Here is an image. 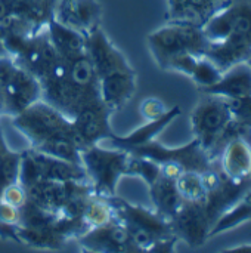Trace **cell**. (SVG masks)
Returning <instances> with one entry per match:
<instances>
[{
    "instance_id": "cell-1",
    "label": "cell",
    "mask_w": 251,
    "mask_h": 253,
    "mask_svg": "<svg viewBox=\"0 0 251 253\" xmlns=\"http://www.w3.org/2000/svg\"><path fill=\"white\" fill-rule=\"evenodd\" d=\"M12 120L13 127L28 141L30 148L81 165V144L71 119L46 102L36 101Z\"/></svg>"
},
{
    "instance_id": "cell-2",
    "label": "cell",
    "mask_w": 251,
    "mask_h": 253,
    "mask_svg": "<svg viewBox=\"0 0 251 253\" xmlns=\"http://www.w3.org/2000/svg\"><path fill=\"white\" fill-rule=\"evenodd\" d=\"M210 58L222 73L251 58V0H229L203 27Z\"/></svg>"
},
{
    "instance_id": "cell-3",
    "label": "cell",
    "mask_w": 251,
    "mask_h": 253,
    "mask_svg": "<svg viewBox=\"0 0 251 253\" xmlns=\"http://www.w3.org/2000/svg\"><path fill=\"white\" fill-rule=\"evenodd\" d=\"M204 96L191 113L194 138L200 142L207 156L216 162L223 147L237 136L251 139V129L243 127L232 120L225 98L203 93Z\"/></svg>"
},
{
    "instance_id": "cell-4",
    "label": "cell",
    "mask_w": 251,
    "mask_h": 253,
    "mask_svg": "<svg viewBox=\"0 0 251 253\" xmlns=\"http://www.w3.org/2000/svg\"><path fill=\"white\" fill-rule=\"evenodd\" d=\"M108 199L115 218L126 225L139 252H152L160 242L176 237L172 222L154 209L129 203L117 194Z\"/></svg>"
},
{
    "instance_id": "cell-5",
    "label": "cell",
    "mask_w": 251,
    "mask_h": 253,
    "mask_svg": "<svg viewBox=\"0 0 251 253\" xmlns=\"http://www.w3.org/2000/svg\"><path fill=\"white\" fill-rule=\"evenodd\" d=\"M146 42L154 61L161 70L166 68L172 58L182 53L206 56L210 44L201 27L173 21H167L166 25L154 30L146 37Z\"/></svg>"
},
{
    "instance_id": "cell-6",
    "label": "cell",
    "mask_w": 251,
    "mask_h": 253,
    "mask_svg": "<svg viewBox=\"0 0 251 253\" xmlns=\"http://www.w3.org/2000/svg\"><path fill=\"white\" fill-rule=\"evenodd\" d=\"M41 99L40 82L18 61L0 58V117L13 119Z\"/></svg>"
},
{
    "instance_id": "cell-7",
    "label": "cell",
    "mask_w": 251,
    "mask_h": 253,
    "mask_svg": "<svg viewBox=\"0 0 251 253\" xmlns=\"http://www.w3.org/2000/svg\"><path fill=\"white\" fill-rule=\"evenodd\" d=\"M130 154L115 147L95 144L81 150V166L86 170L92 190L102 197L117 194V185L126 176Z\"/></svg>"
},
{
    "instance_id": "cell-8",
    "label": "cell",
    "mask_w": 251,
    "mask_h": 253,
    "mask_svg": "<svg viewBox=\"0 0 251 253\" xmlns=\"http://www.w3.org/2000/svg\"><path fill=\"white\" fill-rule=\"evenodd\" d=\"M129 154L151 159L158 165L178 163L186 172H198V173H204L215 163L207 156V153L203 150V147L200 145V142L195 138L191 142H188L186 145L176 147V148L166 147L157 138H154V139L148 141L146 144L135 148Z\"/></svg>"
},
{
    "instance_id": "cell-9",
    "label": "cell",
    "mask_w": 251,
    "mask_h": 253,
    "mask_svg": "<svg viewBox=\"0 0 251 253\" xmlns=\"http://www.w3.org/2000/svg\"><path fill=\"white\" fill-rule=\"evenodd\" d=\"M50 179V181H87L86 170L81 165L58 159L33 148L21 153L19 181L27 179ZM89 182V181H87Z\"/></svg>"
},
{
    "instance_id": "cell-10",
    "label": "cell",
    "mask_w": 251,
    "mask_h": 253,
    "mask_svg": "<svg viewBox=\"0 0 251 253\" xmlns=\"http://www.w3.org/2000/svg\"><path fill=\"white\" fill-rule=\"evenodd\" d=\"M75 243L84 252H139L129 230L117 218L104 225L86 230L75 239Z\"/></svg>"
},
{
    "instance_id": "cell-11",
    "label": "cell",
    "mask_w": 251,
    "mask_h": 253,
    "mask_svg": "<svg viewBox=\"0 0 251 253\" xmlns=\"http://www.w3.org/2000/svg\"><path fill=\"white\" fill-rule=\"evenodd\" d=\"M111 116L112 113L105 107L102 99H96L81 107L71 117L75 135L83 148L102 144L114 135L111 129Z\"/></svg>"
},
{
    "instance_id": "cell-12",
    "label": "cell",
    "mask_w": 251,
    "mask_h": 253,
    "mask_svg": "<svg viewBox=\"0 0 251 253\" xmlns=\"http://www.w3.org/2000/svg\"><path fill=\"white\" fill-rule=\"evenodd\" d=\"M52 18L87 37L101 27L102 6L98 0H56Z\"/></svg>"
},
{
    "instance_id": "cell-13",
    "label": "cell",
    "mask_w": 251,
    "mask_h": 253,
    "mask_svg": "<svg viewBox=\"0 0 251 253\" xmlns=\"http://www.w3.org/2000/svg\"><path fill=\"white\" fill-rule=\"evenodd\" d=\"M86 52L98 79L108 73L132 67L126 55L112 43L102 27H98L86 37Z\"/></svg>"
},
{
    "instance_id": "cell-14",
    "label": "cell",
    "mask_w": 251,
    "mask_h": 253,
    "mask_svg": "<svg viewBox=\"0 0 251 253\" xmlns=\"http://www.w3.org/2000/svg\"><path fill=\"white\" fill-rule=\"evenodd\" d=\"M170 222L176 237L191 248L203 246L212 230V222L206 208L200 203H183Z\"/></svg>"
},
{
    "instance_id": "cell-15",
    "label": "cell",
    "mask_w": 251,
    "mask_h": 253,
    "mask_svg": "<svg viewBox=\"0 0 251 253\" xmlns=\"http://www.w3.org/2000/svg\"><path fill=\"white\" fill-rule=\"evenodd\" d=\"M98 82L99 96L112 114L123 110L138 89V76L133 67L108 73L99 77Z\"/></svg>"
},
{
    "instance_id": "cell-16",
    "label": "cell",
    "mask_w": 251,
    "mask_h": 253,
    "mask_svg": "<svg viewBox=\"0 0 251 253\" xmlns=\"http://www.w3.org/2000/svg\"><path fill=\"white\" fill-rule=\"evenodd\" d=\"M217 165L225 176L234 182L251 181V139L232 138L219 154Z\"/></svg>"
},
{
    "instance_id": "cell-17",
    "label": "cell",
    "mask_w": 251,
    "mask_h": 253,
    "mask_svg": "<svg viewBox=\"0 0 251 253\" xmlns=\"http://www.w3.org/2000/svg\"><path fill=\"white\" fill-rule=\"evenodd\" d=\"M229 0H167V21L203 27Z\"/></svg>"
},
{
    "instance_id": "cell-18",
    "label": "cell",
    "mask_w": 251,
    "mask_h": 253,
    "mask_svg": "<svg viewBox=\"0 0 251 253\" xmlns=\"http://www.w3.org/2000/svg\"><path fill=\"white\" fill-rule=\"evenodd\" d=\"M179 114H180V108L179 107H173V108L167 110V113L163 117L151 120V122H146L145 125L139 126L138 129H135L129 135L117 136L114 133L111 138L107 139V142L111 147H115V148H120V150H124V151L130 153L135 148H138V147L146 144L148 141L157 138L176 117H179Z\"/></svg>"
},
{
    "instance_id": "cell-19",
    "label": "cell",
    "mask_w": 251,
    "mask_h": 253,
    "mask_svg": "<svg viewBox=\"0 0 251 253\" xmlns=\"http://www.w3.org/2000/svg\"><path fill=\"white\" fill-rule=\"evenodd\" d=\"M201 93L217 95L222 98H241L251 95V67L247 61L238 62L222 73L217 83L200 89Z\"/></svg>"
},
{
    "instance_id": "cell-20",
    "label": "cell",
    "mask_w": 251,
    "mask_h": 253,
    "mask_svg": "<svg viewBox=\"0 0 251 253\" xmlns=\"http://www.w3.org/2000/svg\"><path fill=\"white\" fill-rule=\"evenodd\" d=\"M148 188L154 211L172 221L185 203L176 188V181L160 175L158 179L152 182Z\"/></svg>"
},
{
    "instance_id": "cell-21",
    "label": "cell",
    "mask_w": 251,
    "mask_h": 253,
    "mask_svg": "<svg viewBox=\"0 0 251 253\" xmlns=\"http://www.w3.org/2000/svg\"><path fill=\"white\" fill-rule=\"evenodd\" d=\"M46 30L52 46L62 59H70L86 53V37L83 34L62 25L53 18L47 22Z\"/></svg>"
},
{
    "instance_id": "cell-22",
    "label": "cell",
    "mask_w": 251,
    "mask_h": 253,
    "mask_svg": "<svg viewBox=\"0 0 251 253\" xmlns=\"http://www.w3.org/2000/svg\"><path fill=\"white\" fill-rule=\"evenodd\" d=\"M249 221H251V190L217 218V221L213 224L209 233V239L219 236L225 231H229L232 228H237Z\"/></svg>"
},
{
    "instance_id": "cell-23",
    "label": "cell",
    "mask_w": 251,
    "mask_h": 253,
    "mask_svg": "<svg viewBox=\"0 0 251 253\" xmlns=\"http://www.w3.org/2000/svg\"><path fill=\"white\" fill-rule=\"evenodd\" d=\"M176 188L185 203H200V205L206 203L207 190L201 173L185 172L176 179Z\"/></svg>"
},
{
    "instance_id": "cell-24",
    "label": "cell",
    "mask_w": 251,
    "mask_h": 253,
    "mask_svg": "<svg viewBox=\"0 0 251 253\" xmlns=\"http://www.w3.org/2000/svg\"><path fill=\"white\" fill-rule=\"evenodd\" d=\"M160 175H161V168H160L158 163H155L154 160L146 159V157L130 154L129 163H127L126 176L141 178L149 187L152 182H155L158 179Z\"/></svg>"
},
{
    "instance_id": "cell-25",
    "label": "cell",
    "mask_w": 251,
    "mask_h": 253,
    "mask_svg": "<svg viewBox=\"0 0 251 253\" xmlns=\"http://www.w3.org/2000/svg\"><path fill=\"white\" fill-rule=\"evenodd\" d=\"M222 77V70L207 56H200L197 61V65L189 76V79L200 87H209L215 83H217Z\"/></svg>"
},
{
    "instance_id": "cell-26",
    "label": "cell",
    "mask_w": 251,
    "mask_h": 253,
    "mask_svg": "<svg viewBox=\"0 0 251 253\" xmlns=\"http://www.w3.org/2000/svg\"><path fill=\"white\" fill-rule=\"evenodd\" d=\"M232 120L243 126L251 129V95L241 98H225Z\"/></svg>"
},
{
    "instance_id": "cell-27",
    "label": "cell",
    "mask_w": 251,
    "mask_h": 253,
    "mask_svg": "<svg viewBox=\"0 0 251 253\" xmlns=\"http://www.w3.org/2000/svg\"><path fill=\"white\" fill-rule=\"evenodd\" d=\"M139 113L146 122H151V120L163 117L167 113V107L161 99L151 96V98H146L141 102Z\"/></svg>"
},
{
    "instance_id": "cell-28",
    "label": "cell",
    "mask_w": 251,
    "mask_h": 253,
    "mask_svg": "<svg viewBox=\"0 0 251 253\" xmlns=\"http://www.w3.org/2000/svg\"><path fill=\"white\" fill-rule=\"evenodd\" d=\"M225 252H251V245H244V246H240V248L226 249Z\"/></svg>"
},
{
    "instance_id": "cell-29",
    "label": "cell",
    "mask_w": 251,
    "mask_h": 253,
    "mask_svg": "<svg viewBox=\"0 0 251 253\" xmlns=\"http://www.w3.org/2000/svg\"><path fill=\"white\" fill-rule=\"evenodd\" d=\"M7 52H6V47H4V43H3V37H1V33H0V58L1 56H6Z\"/></svg>"
},
{
    "instance_id": "cell-30",
    "label": "cell",
    "mask_w": 251,
    "mask_h": 253,
    "mask_svg": "<svg viewBox=\"0 0 251 253\" xmlns=\"http://www.w3.org/2000/svg\"><path fill=\"white\" fill-rule=\"evenodd\" d=\"M247 62H249V65H250V67H251V58H250V59H249V61H247Z\"/></svg>"
}]
</instances>
